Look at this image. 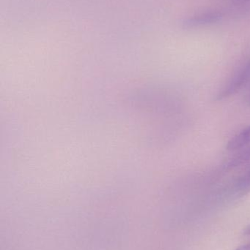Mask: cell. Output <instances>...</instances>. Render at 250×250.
<instances>
[{
    "instance_id": "cell-1",
    "label": "cell",
    "mask_w": 250,
    "mask_h": 250,
    "mask_svg": "<svg viewBox=\"0 0 250 250\" xmlns=\"http://www.w3.org/2000/svg\"><path fill=\"white\" fill-rule=\"evenodd\" d=\"M250 82V57L244 60L217 95V99L230 98L240 92Z\"/></svg>"
},
{
    "instance_id": "cell-2",
    "label": "cell",
    "mask_w": 250,
    "mask_h": 250,
    "mask_svg": "<svg viewBox=\"0 0 250 250\" xmlns=\"http://www.w3.org/2000/svg\"><path fill=\"white\" fill-rule=\"evenodd\" d=\"M250 192V165L246 170L238 176L228 189V195L232 198H239Z\"/></svg>"
},
{
    "instance_id": "cell-3",
    "label": "cell",
    "mask_w": 250,
    "mask_h": 250,
    "mask_svg": "<svg viewBox=\"0 0 250 250\" xmlns=\"http://www.w3.org/2000/svg\"><path fill=\"white\" fill-rule=\"evenodd\" d=\"M221 18L222 14L220 12L209 10L198 13L189 18L185 21L184 23L187 27H200L217 23Z\"/></svg>"
},
{
    "instance_id": "cell-4",
    "label": "cell",
    "mask_w": 250,
    "mask_h": 250,
    "mask_svg": "<svg viewBox=\"0 0 250 250\" xmlns=\"http://www.w3.org/2000/svg\"><path fill=\"white\" fill-rule=\"evenodd\" d=\"M236 153L229 159L224 167L226 170H233L245 166L250 162V145L236 150Z\"/></svg>"
},
{
    "instance_id": "cell-5",
    "label": "cell",
    "mask_w": 250,
    "mask_h": 250,
    "mask_svg": "<svg viewBox=\"0 0 250 250\" xmlns=\"http://www.w3.org/2000/svg\"><path fill=\"white\" fill-rule=\"evenodd\" d=\"M249 145H250V126L242 129L229 141L227 149L228 151H235Z\"/></svg>"
},
{
    "instance_id": "cell-6",
    "label": "cell",
    "mask_w": 250,
    "mask_h": 250,
    "mask_svg": "<svg viewBox=\"0 0 250 250\" xmlns=\"http://www.w3.org/2000/svg\"><path fill=\"white\" fill-rule=\"evenodd\" d=\"M235 250H250V243L239 247Z\"/></svg>"
},
{
    "instance_id": "cell-7",
    "label": "cell",
    "mask_w": 250,
    "mask_h": 250,
    "mask_svg": "<svg viewBox=\"0 0 250 250\" xmlns=\"http://www.w3.org/2000/svg\"><path fill=\"white\" fill-rule=\"evenodd\" d=\"M245 234L250 235V227L247 228L246 230H245Z\"/></svg>"
},
{
    "instance_id": "cell-8",
    "label": "cell",
    "mask_w": 250,
    "mask_h": 250,
    "mask_svg": "<svg viewBox=\"0 0 250 250\" xmlns=\"http://www.w3.org/2000/svg\"><path fill=\"white\" fill-rule=\"evenodd\" d=\"M250 0H236V1H238V2H247V1H249Z\"/></svg>"
},
{
    "instance_id": "cell-9",
    "label": "cell",
    "mask_w": 250,
    "mask_h": 250,
    "mask_svg": "<svg viewBox=\"0 0 250 250\" xmlns=\"http://www.w3.org/2000/svg\"><path fill=\"white\" fill-rule=\"evenodd\" d=\"M247 101H248V104L250 105V91L249 94H248V99H247Z\"/></svg>"
}]
</instances>
